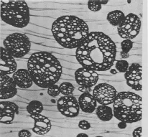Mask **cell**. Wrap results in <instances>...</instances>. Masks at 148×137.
Wrapping results in <instances>:
<instances>
[{"label":"cell","instance_id":"obj_31","mask_svg":"<svg viewBox=\"0 0 148 137\" xmlns=\"http://www.w3.org/2000/svg\"><path fill=\"white\" fill-rule=\"evenodd\" d=\"M81 136H86V137H88V136L87 134H79L77 135V137H81Z\"/></svg>","mask_w":148,"mask_h":137},{"label":"cell","instance_id":"obj_10","mask_svg":"<svg viewBox=\"0 0 148 137\" xmlns=\"http://www.w3.org/2000/svg\"><path fill=\"white\" fill-rule=\"evenodd\" d=\"M142 75H143V67L139 63H132L129 66L127 71L124 73V78L127 84L135 91H142Z\"/></svg>","mask_w":148,"mask_h":137},{"label":"cell","instance_id":"obj_21","mask_svg":"<svg viewBox=\"0 0 148 137\" xmlns=\"http://www.w3.org/2000/svg\"><path fill=\"white\" fill-rule=\"evenodd\" d=\"M59 88H60V93H62L64 95H71L74 90H75V88H74L73 84L68 82L61 83L59 85Z\"/></svg>","mask_w":148,"mask_h":137},{"label":"cell","instance_id":"obj_3","mask_svg":"<svg viewBox=\"0 0 148 137\" xmlns=\"http://www.w3.org/2000/svg\"><path fill=\"white\" fill-rule=\"evenodd\" d=\"M51 30L58 43L67 49L78 48L89 34L86 22L73 15L58 18L53 23Z\"/></svg>","mask_w":148,"mask_h":137},{"label":"cell","instance_id":"obj_9","mask_svg":"<svg viewBox=\"0 0 148 137\" xmlns=\"http://www.w3.org/2000/svg\"><path fill=\"white\" fill-rule=\"evenodd\" d=\"M57 107L59 112L69 118L76 117L79 114L80 107L76 98L73 95H64L58 99Z\"/></svg>","mask_w":148,"mask_h":137},{"label":"cell","instance_id":"obj_2","mask_svg":"<svg viewBox=\"0 0 148 137\" xmlns=\"http://www.w3.org/2000/svg\"><path fill=\"white\" fill-rule=\"evenodd\" d=\"M27 69L34 83L42 88H48L56 84L62 75L60 63L48 52L32 54L28 59Z\"/></svg>","mask_w":148,"mask_h":137},{"label":"cell","instance_id":"obj_32","mask_svg":"<svg viewBox=\"0 0 148 137\" xmlns=\"http://www.w3.org/2000/svg\"><path fill=\"white\" fill-rule=\"evenodd\" d=\"M111 73H114V74H116V70H111Z\"/></svg>","mask_w":148,"mask_h":137},{"label":"cell","instance_id":"obj_11","mask_svg":"<svg viewBox=\"0 0 148 137\" xmlns=\"http://www.w3.org/2000/svg\"><path fill=\"white\" fill-rule=\"evenodd\" d=\"M74 77L75 81L80 86H94L99 80V74L97 72L84 67L77 69L74 74Z\"/></svg>","mask_w":148,"mask_h":137},{"label":"cell","instance_id":"obj_15","mask_svg":"<svg viewBox=\"0 0 148 137\" xmlns=\"http://www.w3.org/2000/svg\"><path fill=\"white\" fill-rule=\"evenodd\" d=\"M31 118L34 119L33 132L38 135H44L50 132L51 129V121L48 117L41 114L31 115Z\"/></svg>","mask_w":148,"mask_h":137},{"label":"cell","instance_id":"obj_23","mask_svg":"<svg viewBox=\"0 0 148 137\" xmlns=\"http://www.w3.org/2000/svg\"><path fill=\"white\" fill-rule=\"evenodd\" d=\"M108 1H88V7L91 11L92 12H98L101 9V6L103 4H106Z\"/></svg>","mask_w":148,"mask_h":137},{"label":"cell","instance_id":"obj_16","mask_svg":"<svg viewBox=\"0 0 148 137\" xmlns=\"http://www.w3.org/2000/svg\"><path fill=\"white\" fill-rule=\"evenodd\" d=\"M17 86L21 88H29L33 84L32 76L26 69H19L12 76Z\"/></svg>","mask_w":148,"mask_h":137},{"label":"cell","instance_id":"obj_17","mask_svg":"<svg viewBox=\"0 0 148 137\" xmlns=\"http://www.w3.org/2000/svg\"><path fill=\"white\" fill-rule=\"evenodd\" d=\"M78 102L80 109L85 113H93L97 107V101L91 93H82L78 98Z\"/></svg>","mask_w":148,"mask_h":137},{"label":"cell","instance_id":"obj_22","mask_svg":"<svg viewBox=\"0 0 148 137\" xmlns=\"http://www.w3.org/2000/svg\"><path fill=\"white\" fill-rule=\"evenodd\" d=\"M121 47H122V52H121V55H122V57H125L126 56L128 55L129 52L130 51V50L133 47V42L132 41L130 40H124L121 42Z\"/></svg>","mask_w":148,"mask_h":137},{"label":"cell","instance_id":"obj_5","mask_svg":"<svg viewBox=\"0 0 148 137\" xmlns=\"http://www.w3.org/2000/svg\"><path fill=\"white\" fill-rule=\"evenodd\" d=\"M1 18L14 27H25L29 22V9L25 1H1Z\"/></svg>","mask_w":148,"mask_h":137},{"label":"cell","instance_id":"obj_4","mask_svg":"<svg viewBox=\"0 0 148 137\" xmlns=\"http://www.w3.org/2000/svg\"><path fill=\"white\" fill-rule=\"evenodd\" d=\"M113 114L127 123L139 121L142 119V98L130 91L118 93L113 103Z\"/></svg>","mask_w":148,"mask_h":137},{"label":"cell","instance_id":"obj_29","mask_svg":"<svg viewBox=\"0 0 148 137\" xmlns=\"http://www.w3.org/2000/svg\"><path fill=\"white\" fill-rule=\"evenodd\" d=\"M132 136L134 137H142L143 135H142V127L140 126V127L137 128L136 129H134V132L132 133Z\"/></svg>","mask_w":148,"mask_h":137},{"label":"cell","instance_id":"obj_6","mask_svg":"<svg viewBox=\"0 0 148 137\" xmlns=\"http://www.w3.org/2000/svg\"><path fill=\"white\" fill-rule=\"evenodd\" d=\"M4 48L14 58L24 57L29 52L31 42L29 37L25 34L12 33L4 40Z\"/></svg>","mask_w":148,"mask_h":137},{"label":"cell","instance_id":"obj_12","mask_svg":"<svg viewBox=\"0 0 148 137\" xmlns=\"http://www.w3.org/2000/svg\"><path fill=\"white\" fill-rule=\"evenodd\" d=\"M17 65L14 57L9 53L8 51L1 47L0 57V73L1 76H8L14 74L17 71Z\"/></svg>","mask_w":148,"mask_h":137},{"label":"cell","instance_id":"obj_27","mask_svg":"<svg viewBox=\"0 0 148 137\" xmlns=\"http://www.w3.org/2000/svg\"><path fill=\"white\" fill-rule=\"evenodd\" d=\"M78 91L80 92H82L83 93H90L91 91H93L92 87H86V86H80L78 88Z\"/></svg>","mask_w":148,"mask_h":137},{"label":"cell","instance_id":"obj_20","mask_svg":"<svg viewBox=\"0 0 148 137\" xmlns=\"http://www.w3.org/2000/svg\"><path fill=\"white\" fill-rule=\"evenodd\" d=\"M43 110V105L38 101H32L27 106V111L31 115L41 114Z\"/></svg>","mask_w":148,"mask_h":137},{"label":"cell","instance_id":"obj_7","mask_svg":"<svg viewBox=\"0 0 148 137\" xmlns=\"http://www.w3.org/2000/svg\"><path fill=\"white\" fill-rule=\"evenodd\" d=\"M141 27L140 17L130 13L125 16L122 22L118 26V35L124 40H132L138 35Z\"/></svg>","mask_w":148,"mask_h":137},{"label":"cell","instance_id":"obj_26","mask_svg":"<svg viewBox=\"0 0 148 137\" xmlns=\"http://www.w3.org/2000/svg\"><path fill=\"white\" fill-rule=\"evenodd\" d=\"M78 127L83 130H88L91 128V124L87 121L82 120L78 123Z\"/></svg>","mask_w":148,"mask_h":137},{"label":"cell","instance_id":"obj_14","mask_svg":"<svg viewBox=\"0 0 148 137\" xmlns=\"http://www.w3.org/2000/svg\"><path fill=\"white\" fill-rule=\"evenodd\" d=\"M17 104L10 101L0 102V122L4 124L12 123L16 113L18 112Z\"/></svg>","mask_w":148,"mask_h":137},{"label":"cell","instance_id":"obj_28","mask_svg":"<svg viewBox=\"0 0 148 137\" xmlns=\"http://www.w3.org/2000/svg\"><path fill=\"white\" fill-rule=\"evenodd\" d=\"M32 136L30 132L28 130H26V129H23V130H21L18 134V136L20 137H29Z\"/></svg>","mask_w":148,"mask_h":137},{"label":"cell","instance_id":"obj_19","mask_svg":"<svg viewBox=\"0 0 148 137\" xmlns=\"http://www.w3.org/2000/svg\"><path fill=\"white\" fill-rule=\"evenodd\" d=\"M124 18H125V15L123 12L121 10H114V11L110 12L106 17V19L112 25L117 26V27L122 22Z\"/></svg>","mask_w":148,"mask_h":137},{"label":"cell","instance_id":"obj_8","mask_svg":"<svg viewBox=\"0 0 148 137\" xmlns=\"http://www.w3.org/2000/svg\"><path fill=\"white\" fill-rule=\"evenodd\" d=\"M117 92L114 87L108 83H100L93 90V96L101 105L109 106L116 99Z\"/></svg>","mask_w":148,"mask_h":137},{"label":"cell","instance_id":"obj_18","mask_svg":"<svg viewBox=\"0 0 148 137\" xmlns=\"http://www.w3.org/2000/svg\"><path fill=\"white\" fill-rule=\"evenodd\" d=\"M96 114L100 120L103 121H109L113 118V109L109 106L100 105L96 108Z\"/></svg>","mask_w":148,"mask_h":137},{"label":"cell","instance_id":"obj_25","mask_svg":"<svg viewBox=\"0 0 148 137\" xmlns=\"http://www.w3.org/2000/svg\"><path fill=\"white\" fill-rule=\"evenodd\" d=\"M48 95L51 97L58 96V95H59V94L60 93V88H59L58 85H56V84L52 85L51 86L48 88Z\"/></svg>","mask_w":148,"mask_h":137},{"label":"cell","instance_id":"obj_1","mask_svg":"<svg viewBox=\"0 0 148 137\" xmlns=\"http://www.w3.org/2000/svg\"><path fill=\"white\" fill-rule=\"evenodd\" d=\"M116 55L115 43L101 32H89L75 51L76 60L81 66L96 72L111 69L114 64Z\"/></svg>","mask_w":148,"mask_h":137},{"label":"cell","instance_id":"obj_24","mask_svg":"<svg viewBox=\"0 0 148 137\" xmlns=\"http://www.w3.org/2000/svg\"><path fill=\"white\" fill-rule=\"evenodd\" d=\"M129 63L124 60H119L116 61V64H115V67L116 70L119 73H124L127 70L129 67Z\"/></svg>","mask_w":148,"mask_h":137},{"label":"cell","instance_id":"obj_13","mask_svg":"<svg viewBox=\"0 0 148 137\" xmlns=\"http://www.w3.org/2000/svg\"><path fill=\"white\" fill-rule=\"evenodd\" d=\"M17 84L13 78L9 76H0V98L9 99L17 94Z\"/></svg>","mask_w":148,"mask_h":137},{"label":"cell","instance_id":"obj_30","mask_svg":"<svg viewBox=\"0 0 148 137\" xmlns=\"http://www.w3.org/2000/svg\"><path fill=\"white\" fill-rule=\"evenodd\" d=\"M118 127L120 129H125L127 127V123L124 121H120L118 123Z\"/></svg>","mask_w":148,"mask_h":137}]
</instances>
